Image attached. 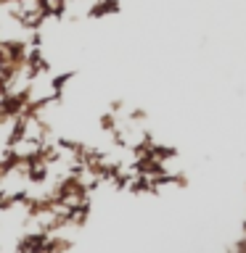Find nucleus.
I'll list each match as a JSON object with an SVG mask.
<instances>
[{
  "instance_id": "nucleus-1",
  "label": "nucleus",
  "mask_w": 246,
  "mask_h": 253,
  "mask_svg": "<svg viewBox=\"0 0 246 253\" xmlns=\"http://www.w3.org/2000/svg\"><path fill=\"white\" fill-rule=\"evenodd\" d=\"M241 253H246V251H241Z\"/></svg>"
}]
</instances>
